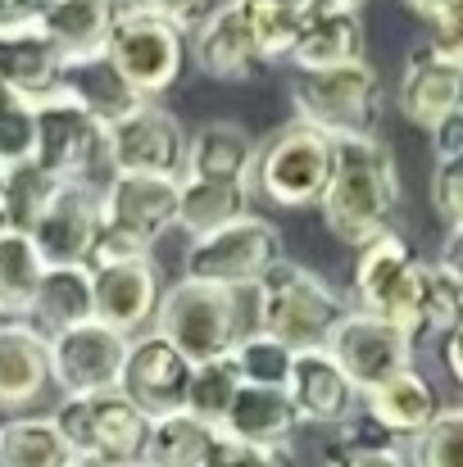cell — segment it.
<instances>
[{"mask_svg":"<svg viewBox=\"0 0 463 467\" xmlns=\"http://www.w3.org/2000/svg\"><path fill=\"white\" fill-rule=\"evenodd\" d=\"M318 209H322L327 232L341 245H354V250L395 232V209H400L395 155L377 137L336 141V172H331Z\"/></svg>","mask_w":463,"mask_h":467,"instance_id":"6da1fadb","label":"cell"},{"mask_svg":"<svg viewBox=\"0 0 463 467\" xmlns=\"http://www.w3.org/2000/svg\"><path fill=\"white\" fill-rule=\"evenodd\" d=\"M250 313H255V331L300 354V349H327L331 331L341 327L350 305L313 268L296 259H278L250 291Z\"/></svg>","mask_w":463,"mask_h":467,"instance_id":"7a4b0ae2","label":"cell"},{"mask_svg":"<svg viewBox=\"0 0 463 467\" xmlns=\"http://www.w3.org/2000/svg\"><path fill=\"white\" fill-rule=\"evenodd\" d=\"M246 296L250 291H227V286H205V282H173L159 300L154 331L182 349L191 363H214L237 349V340L250 331L246 327Z\"/></svg>","mask_w":463,"mask_h":467,"instance_id":"3957f363","label":"cell"},{"mask_svg":"<svg viewBox=\"0 0 463 467\" xmlns=\"http://www.w3.org/2000/svg\"><path fill=\"white\" fill-rule=\"evenodd\" d=\"M73 445L78 463L87 467H137L146 463L151 445V418L123 395V390H96V395H64L50 413Z\"/></svg>","mask_w":463,"mask_h":467,"instance_id":"277c9868","label":"cell"},{"mask_svg":"<svg viewBox=\"0 0 463 467\" xmlns=\"http://www.w3.org/2000/svg\"><path fill=\"white\" fill-rule=\"evenodd\" d=\"M336 172V141L300 119L273 128L255 150V200L273 209H309L327 195Z\"/></svg>","mask_w":463,"mask_h":467,"instance_id":"5b68a950","label":"cell"},{"mask_svg":"<svg viewBox=\"0 0 463 467\" xmlns=\"http://www.w3.org/2000/svg\"><path fill=\"white\" fill-rule=\"evenodd\" d=\"M423 282H427V264L414 254V245L400 232H386L368 241L363 250H354V268H350L354 305L350 309L382 317L418 340L423 336Z\"/></svg>","mask_w":463,"mask_h":467,"instance_id":"8992f818","label":"cell"},{"mask_svg":"<svg viewBox=\"0 0 463 467\" xmlns=\"http://www.w3.org/2000/svg\"><path fill=\"white\" fill-rule=\"evenodd\" d=\"M291 109L300 123L327 132L331 141L377 137L382 78L368 59L318 68V73H291Z\"/></svg>","mask_w":463,"mask_h":467,"instance_id":"52a82bcc","label":"cell"},{"mask_svg":"<svg viewBox=\"0 0 463 467\" xmlns=\"http://www.w3.org/2000/svg\"><path fill=\"white\" fill-rule=\"evenodd\" d=\"M287 259L282 254V232L259 218L246 213L209 236H195L182 254V277L186 282H205V286H227V291H255L259 277Z\"/></svg>","mask_w":463,"mask_h":467,"instance_id":"ba28073f","label":"cell"},{"mask_svg":"<svg viewBox=\"0 0 463 467\" xmlns=\"http://www.w3.org/2000/svg\"><path fill=\"white\" fill-rule=\"evenodd\" d=\"M105 55L119 64V73L137 87L142 100H159L177 87L182 78V59H186V32L151 9L137 5H119Z\"/></svg>","mask_w":463,"mask_h":467,"instance_id":"9c48e42d","label":"cell"},{"mask_svg":"<svg viewBox=\"0 0 463 467\" xmlns=\"http://www.w3.org/2000/svg\"><path fill=\"white\" fill-rule=\"evenodd\" d=\"M32 159L50 177L82 182V186H96V191L114 177L110 150H105V128L64 96H50V100L37 105V155Z\"/></svg>","mask_w":463,"mask_h":467,"instance_id":"30bf717a","label":"cell"},{"mask_svg":"<svg viewBox=\"0 0 463 467\" xmlns=\"http://www.w3.org/2000/svg\"><path fill=\"white\" fill-rule=\"evenodd\" d=\"M105 150H110L114 177H177L182 182L186 128L168 105L146 100L123 123L105 128Z\"/></svg>","mask_w":463,"mask_h":467,"instance_id":"8fae6325","label":"cell"},{"mask_svg":"<svg viewBox=\"0 0 463 467\" xmlns=\"http://www.w3.org/2000/svg\"><path fill=\"white\" fill-rule=\"evenodd\" d=\"M414 345L418 340L409 331H400V327H391L382 317H368V313L350 309L341 317V327L331 331L327 354L354 381V390L368 395V390H377L391 377H400V372L414 368Z\"/></svg>","mask_w":463,"mask_h":467,"instance_id":"7c38bea8","label":"cell"},{"mask_svg":"<svg viewBox=\"0 0 463 467\" xmlns=\"http://www.w3.org/2000/svg\"><path fill=\"white\" fill-rule=\"evenodd\" d=\"M191 372L195 363L182 358L177 345H168L159 331H142L128 340V358H123V377H119V390L151 418H173V413H186V390H191Z\"/></svg>","mask_w":463,"mask_h":467,"instance_id":"4fadbf2b","label":"cell"},{"mask_svg":"<svg viewBox=\"0 0 463 467\" xmlns=\"http://www.w3.org/2000/svg\"><path fill=\"white\" fill-rule=\"evenodd\" d=\"M123 358H128V336L110 331V327L96 322V317L50 336V381H55L64 395L119 390Z\"/></svg>","mask_w":463,"mask_h":467,"instance_id":"5bb4252c","label":"cell"},{"mask_svg":"<svg viewBox=\"0 0 463 467\" xmlns=\"http://www.w3.org/2000/svg\"><path fill=\"white\" fill-rule=\"evenodd\" d=\"M27 236L46 268H91L96 236H100V191L82 182H64Z\"/></svg>","mask_w":463,"mask_h":467,"instance_id":"9a60e30c","label":"cell"},{"mask_svg":"<svg viewBox=\"0 0 463 467\" xmlns=\"http://www.w3.org/2000/svg\"><path fill=\"white\" fill-rule=\"evenodd\" d=\"M177 209H182L177 177H110L100 186V227L123 232L151 250L168 227H177Z\"/></svg>","mask_w":463,"mask_h":467,"instance_id":"2e32d148","label":"cell"},{"mask_svg":"<svg viewBox=\"0 0 463 467\" xmlns=\"http://www.w3.org/2000/svg\"><path fill=\"white\" fill-rule=\"evenodd\" d=\"M282 390H287L300 427H331V431H341L345 422H354L363 413V395L354 390V381L336 368V358L327 349H300L291 358V372H287Z\"/></svg>","mask_w":463,"mask_h":467,"instance_id":"e0dca14e","label":"cell"},{"mask_svg":"<svg viewBox=\"0 0 463 467\" xmlns=\"http://www.w3.org/2000/svg\"><path fill=\"white\" fill-rule=\"evenodd\" d=\"M287 59L296 73H318V68L363 59V9L345 0H300L296 41Z\"/></svg>","mask_w":463,"mask_h":467,"instance_id":"ac0fdd59","label":"cell"},{"mask_svg":"<svg viewBox=\"0 0 463 467\" xmlns=\"http://www.w3.org/2000/svg\"><path fill=\"white\" fill-rule=\"evenodd\" d=\"M191 46V64L214 78V82H246L259 64H264V50L255 41V27L246 18V5L241 0H223L214 5L186 36Z\"/></svg>","mask_w":463,"mask_h":467,"instance_id":"d6986e66","label":"cell"},{"mask_svg":"<svg viewBox=\"0 0 463 467\" xmlns=\"http://www.w3.org/2000/svg\"><path fill=\"white\" fill-rule=\"evenodd\" d=\"M163 300V277L154 268V259L137 264H110V268H91V305L96 322H105L119 336H142L151 331L154 313Z\"/></svg>","mask_w":463,"mask_h":467,"instance_id":"ffe728a7","label":"cell"},{"mask_svg":"<svg viewBox=\"0 0 463 467\" xmlns=\"http://www.w3.org/2000/svg\"><path fill=\"white\" fill-rule=\"evenodd\" d=\"M59 96L73 100L82 114H91L100 128H114V123H123L132 109L146 105V100L137 96V87L119 73V64H114L105 50L64 59V64H59Z\"/></svg>","mask_w":463,"mask_h":467,"instance_id":"44dd1931","label":"cell"},{"mask_svg":"<svg viewBox=\"0 0 463 467\" xmlns=\"http://www.w3.org/2000/svg\"><path fill=\"white\" fill-rule=\"evenodd\" d=\"M400 114L423 132H432L450 114H463V64L441 59L432 46H418L400 78Z\"/></svg>","mask_w":463,"mask_h":467,"instance_id":"7402d4cb","label":"cell"},{"mask_svg":"<svg viewBox=\"0 0 463 467\" xmlns=\"http://www.w3.org/2000/svg\"><path fill=\"white\" fill-rule=\"evenodd\" d=\"M50 386V336L32 322H0V413L32 409Z\"/></svg>","mask_w":463,"mask_h":467,"instance_id":"603a6c76","label":"cell"},{"mask_svg":"<svg viewBox=\"0 0 463 467\" xmlns=\"http://www.w3.org/2000/svg\"><path fill=\"white\" fill-rule=\"evenodd\" d=\"M255 150L259 141L232 123V119H209L186 132V168L182 182H241L255 186Z\"/></svg>","mask_w":463,"mask_h":467,"instance_id":"cb8c5ba5","label":"cell"},{"mask_svg":"<svg viewBox=\"0 0 463 467\" xmlns=\"http://www.w3.org/2000/svg\"><path fill=\"white\" fill-rule=\"evenodd\" d=\"M59 64H64V55L37 23L0 27V87L5 91L41 105V100L59 96Z\"/></svg>","mask_w":463,"mask_h":467,"instance_id":"d4e9b609","label":"cell"},{"mask_svg":"<svg viewBox=\"0 0 463 467\" xmlns=\"http://www.w3.org/2000/svg\"><path fill=\"white\" fill-rule=\"evenodd\" d=\"M437 413H441V395H437V386L418 368H409V372H400L386 386H377V390L363 395V418L377 422L400 445L405 441H418L437 422Z\"/></svg>","mask_w":463,"mask_h":467,"instance_id":"484cf974","label":"cell"},{"mask_svg":"<svg viewBox=\"0 0 463 467\" xmlns=\"http://www.w3.org/2000/svg\"><path fill=\"white\" fill-rule=\"evenodd\" d=\"M296 427H300V418H296V409H291L282 386H246L241 381V390H237V400H232V409H227L218 431L232 436V441H246V445L287 450Z\"/></svg>","mask_w":463,"mask_h":467,"instance_id":"4316f807","label":"cell"},{"mask_svg":"<svg viewBox=\"0 0 463 467\" xmlns=\"http://www.w3.org/2000/svg\"><path fill=\"white\" fill-rule=\"evenodd\" d=\"M114 14H119V0H46L37 27L55 41L64 59H78V55L105 50Z\"/></svg>","mask_w":463,"mask_h":467,"instance_id":"83f0119b","label":"cell"},{"mask_svg":"<svg viewBox=\"0 0 463 467\" xmlns=\"http://www.w3.org/2000/svg\"><path fill=\"white\" fill-rule=\"evenodd\" d=\"M96 305H91V268H46L41 273V286H37V300L27 322L46 336L55 331H68L78 322H91Z\"/></svg>","mask_w":463,"mask_h":467,"instance_id":"f1b7e54d","label":"cell"},{"mask_svg":"<svg viewBox=\"0 0 463 467\" xmlns=\"http://www.w3.org/2000/svg\"><path fill=\"white\" fill-rule=\"evenodd\" d=\"M78 454L50 413H18L0 422V467H73Z\"/></svg>","mask_w":463,"mask_h":467,"instance_id":"f546056e","label":"cell"},{"mask_svg":"<svg viewBox=\"0 0 463 467\" xmlns=\"http://www.w3.org/2000/svg\"><path fill=\"white\" fill-rule=\"evenodd\" d=\"M255 213V186L241 182H182V209H177V227L195 241L209 236L237 218Z\"/></svg>","mask_w":463,"mask_h":467,"instance_id":"4dcf8cb0","label":"cell"},{"mask_svg":"<svg viewBox=\"0 0 463 467\" xmlns=\"http://www.w3.org/2000/svg\"><path fill=\"white\" fill-rule=\"evenodd\" d=\"M41 273H46V264H41L32 236L0 227V317L5 322H27Z\"/></svg>","mask_w":463,"mask_h":467,"instance_id":"1f68e13d","label":"cell"},{"mask_svg":"<svg viewBox=\"0 0 463 467\" xmlns=\"http://www.w3.org/2000/svg\"><path fill=\"white\" fill-rule=\"evenodd\" d=\"M214 441H218V427H209V422H200L191 413L159 418L151 427L146 467H205Z\"/></svg>","mask_w":463,"mask_h":467,"instance_id":"d6a6232c","label":"cell"},{"mask_svg":"<svg viewBox=\"0 0 463 467\" xmlns=\"http://www.w3.org/2000/svg\"><path fill=\"white\" fill-rule=\"evenodd\" d=\"M327 467H409V454L400 441H391L377 422H368L363 413L354 422H345L331 445H327Z\"/></svg>","mask_w":463,"mask_h":467,"instance_id":"836d02e7","label":"cell"},{"mask_svg":"<svg viewBox=\"0 0 463 467\" xmlns=\"http://www.w3.org/2000/svg\"><path fill=\"white\" fill-rule=\"evenodd\" d=\"M0 182H5V227H14V232H32L37 218L46 213V204L55 200V191L64 186V182L50 177L37 159L5 168Z\"/></svg>","mask_w":463,"mask_h":467,"instance_id":"e575fe53","label":"cell"},{"mask_svg":"<svg viewBox=\"0 0 463 467\" xmlns=\"http://www.w3.org/2000/svg\"><path fill=\"white\" fill-rule=\"evenodd\" d=\"M237 390H241V372H237L232 354L227 358H214V363H195L191 390H186V413L200 418V422H209V427H223Z\"/></svg>","mask_w":463,"mask_h":467,"instance_id":"d590c367","label":"cell"},{"mask_svg":"<svg viewBox=\"0 0 463 467\" xmlns=\"http://www.w3.org/2000/svg\"><path fill=\"white\" fill-rule=\"evenodd\" d=\"M291 349L282 345V340H273V336H264V331H246L241 340H237V349H232V363H237V372H241V381L246 386H287V372H291Z\"/></svg>","mask_w":463,"mask_h":467,"instance_id":"8d00e7d4","label":"cell"},{"mask_svg":"<svg viewBox=\"0 0 463 467\" xmlns=\"http://www.w3.org/2000/svg\"><path fill=\"white\" fill-rule=\"evenodd\" d=\"M409 467H463V404L459 409H441L437 422L409 441Z\"/></svg>","mask_w":463,"mask_h":467,"instance_id":"74e56055","label":"cell"},{"mask_svg":"<svg viewBox=\"0 0 463 467\" xmlns=\"http://www.w3.org/2000/svg\"><path fill=\"white\" fill-rule=\"evenodd\" d=\"M241 5H246V18H250L255 41L264 50V64L268 59H287L291 55V41H296L300 5H278V0H241Z\"/></svg>","mask_w":463,"mask_h":467,"instance_id":"f35d334b","label":"cell"},{"mask_svg":"<svg viewBox=\"0 0 463 467\" xmlns=\"http://www.w3.org/2000/svg\"><path fill=\"white\" fill-rule=\"evenodd\" d=\"M463 322V282L450 277L441 264H427L423 282V331H455Z\"/></svg>","mask_w":463,"mask_h":467,"instance_id":"ab89813d","label":"cell"},{"mask_svg":"<svg viewBox=\"0 0 463 467\" xmlns=\"http://www.w3.org/2000/svg\"><path fill=\"white\" fill-rule=\"evenodd\" d=\"M432 204H437V213H441L450 227H463V155L437 159V172H432Z\"/></svg>","mask_w":463,"mask_h":467,"instance_id":"60d3db41","label":"cell"},{"mask_svg":"<svg viewBox=\"0 0 463 467\" xmlns=\"http://www.w3.org/2000/svg\"><path fill=\"white\" fill-rule=\"evenodd\" d=\"M205 467H287V450H264V445H246V441H232L218 431L214 450Z\"/></svg>","mask_w":463,"mask_h":467,"instance_id":"b9f144b4","label":"cell"},{"mask_svg":"<svg viewBox=\"0 0 463 467\" xmlns=\"http://www.w3.org/2000/svg\"><path fill=\"white\" fill-rule=\"evenodd\" d=\"M432 32H427V46L450 59V64H463V0H450L437 18H427Z\"/></svg>","mask_w":463,"mask_h":467,"instance_id":"7bdbcfd3","label":"cell"},{"mask_svg":"<svg viewBox=\"0 0 463 467\" xmlns=\"http://www.w3.org/2000/svg\"><path fill=\"white\" fill-rule=\"evenodd\" d=\"M119 5H137V9H151V14H163V18H173L186 36H191V27L214 9V0H119Z\"/></svg>","mask_w":463,"mask_h":467,"instance_id":"ee69618b","label":"cell"},{"mask_svg":"<svg viewBox=\"0 0 463 467\" xmlns=\"http://www.w3.org/2000/svg\"><path fill=\"white\" fill-rule=\"evenodd\" d=\"M432 150H437V159L463 155V114H450L446 123L432 128Z\"/></svg>","mask_w":463,"mask_h":467,"instance_id":"f6af8a7d","label":"cell"},{"mask_svg":"<svg viewBox=\"0 0 463 467\" xmlns=\"http://www.w3.org/2000/svg\"><path fill=\"white\" fill-rule=\"evenodd\" d=\"M46 0H0V27H27L37 23Z\"/></svg>","mask_w":463,"mask_h":467,"instance_id":"bcb514c9","label":"cell"},{"mask_svg":"<svg viewBox=\"0 0 463 467\" xmlns=\"http://www.w3.org/2000/svg\"><path fill=\"white\" fill-rule=\"evenodd\" d=\"M450 277H459L463 282V227H450L446 232V245H441V259H437Z\"/></svg>","mask_w":463,"mask_h":467,"instance_id":"7dc6e473","label":"cell"},{"mask_svg":"<svg viewBox=\"0 0 463 467\" xmlns=\"http://www.w3.org/2000/svg\"><path fill=\"white\" fill-rule=\"evenodd\" d=\"M446 368H450V377L463 386V322L455 331H446Z\"/></svg>","mask_w":463,"mask_h":467,"instance_id":"c3c4849f","label":"cell"},{"mask_svg":"<svg viewBox=\"0 0 463 467\" xmlns=\"http://www.w3.org/2000/svg\"><path fill=\"white\" fill-rule=\"evenodd\" d=\"M405 5H409L414 14H423V18H437V14H441L450 0H405Z\"/></svg>","mask_w":463,"mask_h":467,"instance_id":"681fc988","label":"cell"},{"mask_svg":"<svg viewBox=\"0 0 463 467\" xmlns=\"http://www.w3.org/2000/svg\"><path fill=\"white\" fill-rule=\"evenodd\" d=\"M0 227H5V182H0Z\"/></svg>","mask_w":463,"mask_h":467,"instance_id":"f907efd6","label":"cell"},{"mask_svg":"<svg viewBox=\"0 0 463 467\" xmlns=\"http://www.w3.org/2000/svg\"><path fill=\"white\" fill-rule=\"evenodd\" d=\"M278 5H300V0H278Z\"/></svg>","mask_w":463,"mask_h":467,"instance_id":"816d5d0a","label":"cell"},{"mask_svg":"<svg viewBox=\"0 0 463 467\" xmlns=\"http://www.w3.org/2000/svg\"><path fill=\"white\" fill-rule=\"evenodd\" d=\"M345 5H359V9H363V0H345Z\"/></svg>","mask_w":463,"mask_h":467,"instance_id":"f5cc1de1","label":"cell"},{"mask_svg":"<svg viewBox=\"0 0 463 467\" xmlns=\"http://www.w3.org/2000/svg\"><path fill=\"white\" fill-rule=\"evenodd\" d=\"M73 467H87V463H73Z\"/></svg>","mask_w":463,"mask_h":467,"instance_id":"db71d44e","label":"cell"},{"mask_svg":"<svg viewBox=\"0 0 463 467\" xmlns=\"http://www.w3.org/2000/svg\"><path fill=\"white\" fill-rule=\"evenodd\" d=\"M137 467H146V463H137Z\"/></svg>","mask_w":463,"mask_h":467,"instance_id":"11a10c76","label":"cell"},{"mask_svg":"<svg viewBox=\"0 0 463 467\" xmlns=\"http://www.w3.org/2000/svg\"><path fill=\"white\" fill-rule=\"evenodd\" d=\"M0 322H5V317H0Z\"/></svg>","mask_w":463,"mask_h":467,"instance_id":"9f6ffc18","label":"cell"}]
</instances>
